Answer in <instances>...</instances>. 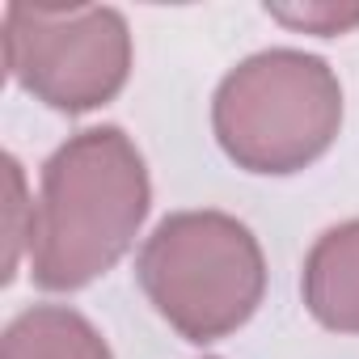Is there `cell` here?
Here are the masks:
<instances>
[{"label": "cell", "instance_id": "1", "mask_svg": "<svg viewBox=\"0 0 359 359\" xmlns=\"http://www.w3.org/2000/svg\"><path fill=\"white\" fill-rule=\"evenodd\" d=\"M148 203V165L123 127L102 123L68 135L43 165L30 279L43 292L89 287L131 250Z\"/></svg>", "mask_w": 359, "mask_h": 359}, {"label": "cell", "instance_id": "2", "mask_svg": "<svg viewBox=\"0 0 359 359\" xmlns=\"http://www.w3.org/2000/svg\"><path fill=\"white\" fill-rule=\"evenodd\" d=\"M135 279L177 334L208 346L258 313L266 258L250 224L229 212H173L140 245Z\"/></svg>", "mask_w": 359, "mask_h": 359}, {"label": "cell", "instance_id": "3", "mask_svg": "<svg viewBox=\"0 0 359 359\" xmlns=\"http://www.w3.org/2000/svg\"><path fill=\"white\" fill-rule=\"evenodd\" d=\"M224 156L245 173H300L342 127V85L321 55L266 47L241 60L212 97Z\"/></svg>", "mask_w": 359, "mask_h": 359}, {"label": "cell", "instance_id": "4", "mask_svg": "<svg viewBox=\"0 0 359 359\" xmlns=\"http://www.w3.org/2000/svg\"><path fill=\"white\" fill-rule=\"evenodd\" d=\"M5 64L30 97L85 114L127 85L131 30L110 5H9Z\"/></svg>", "mask_w": 359, "mask_h": 359}, {"label": "cell", "instance_id": "5", "mask_svg": "<svg viewBox=\"0 0 359 359\" xmlns=\"http://www.w3.org/2000/svg\"><path fill=\"white\" fill-rule=\"evenodd\" d=\"M304 309L334 334H359V220L325 229L300 275Z\"/></svg>", "mask_w": 359, "mask_h": 359}, {"label": "cell", "instance_id": "6", "mask_svg": "<svg viewBox=\"0 0 359 359\" xmlns=\"http://www.w3.org/2000/svg\"><path fill=\"white\" fill-rule=\"evenodd\" d=\"M0 359H114L102 330L68 304H34L0 338Z\"/></svg>", "mask_w": 359, "mask_h": 359}, {"label": "cell", "instance_id": "7", "mask_svg": "<svg viewBox=\"0 0 359 359\" xmlns=\"http://www.w3.org/2000/svg\"><path fill=\"white\" fill-rule=\"evenodd\" d=\"M266 13L292 30H309V34H342L351 26H359V5H266Z\"/></svg>", "mask_w": 359, "mask_h": 359}, {"label": "cell", "instance_id": "8", "mask_svg": "<svg viewBox=\"0 0 359 359\" xmlns=\"http://www.w3.org/2000/svg\"><path fill=\"white\" fill-rule=\"evenodd\" d=\"M5 173H9V203H5V237H9V258H5V283L18 275V258L22 245H30V233L22 229V216H34V203L26 208V177L18 156H5Z\"/></svg>", "mask_w": 359, "mask_h": 359}]
</instances>
